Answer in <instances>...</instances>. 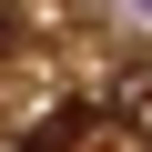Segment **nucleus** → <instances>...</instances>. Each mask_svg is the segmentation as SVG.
Returning <instances> with one entry per match:
<instances>
[{
    "instance_id": "obj_1",
    "label": "nucleus",
    "mask_w": 152,
    "mask_h": 152,
    "mask_svg": "<svg viewBox=\"0 0 152 152\" xmlns=\"http://www.w3.org/2000/svg\"><path fill=\"white\" fill-rule=\"evenodd\" d=\"M81 142H91V102H61V112H41V122L20 132L10 152H81Z\"/></svg>"
},
{
    "instance_id": "obj_2",
    "label": "nucleus",
    "mask_w": 152,
    "mask_h": 152,
    "mask_svg": "<svg viewBox=\"0 0 152 152\" xmlns=\"http://www.w3.org/2000/svg\"><path fill=\"white\" fill-rule=\"evenodd\" d=\"M102 102H112V112H122V122H132V132L152 142V61H122V71H112V91H102Z\"/></svg>"
},
{
    "instance_id": "obj_3",
    "label": "nucleus",
    "mask_w": 152,
    "mask_h": 152,
    "mask_svg": "<svg viewBox=\"0 0 152 152\" xmlns=\"http://www.w3.org/2000/svg\"><path fill=\"white\" fill-rule=\"evenodd\" d=\"M0 31H10V20H0Z\"/></svg>"
}]
</instances>
